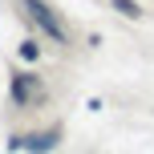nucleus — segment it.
<instances>
[{
  "mask_svg": "<svg viewBox=\"0 0 154 154\" xmlns=\"http://www.w3.org/2000/svg\"><path fill=\"white\" fill-rule=\"evenodd\" d=\"M24 4V12H29V20L37 24L41 32H45L49 41H57V45H69V32H65V24L53 16V8L45 4V0H20Z\"/></svg>",
  "mask_w": 154,
  "mask_h": 154,
  "instance_id": "nucleus-1",
  "label": "nucleus"
},
{
  "mask_svg": "<svg viewBox=\"0 0 154 154\" xmlns=\"http://www.w3.org/2000/svg\"><path fill=\"white\" fill-rule=\"evenodd\" d=\"M61 134L57 130H45V134H12L8 138V150H24V154H53Z\"/></svg>",
  "mask_w": 154,
  "mask_h": 154,
  "instance_id": "nucleus-2",
  "label": "nucleus"
},
{
  "mask_svg": "<svg viewBox=\"0 0 154 154\" xmlns=\"http://www.w3.org/2000/svg\"><path fill=\"white\" fill-rule=\"evenodd\" d=\"M41 97V81H37V73H16L12 77V101H37Z\"/></svg>",
  "mask_w": 154,
  "mask_h": 154,
  "instance_id": "nucleus-3",
  "label": "nucleus"
},
{
  "mask_svg": "<svg viewBox=\"0 0 154 154\" xmlns=\"http://www.w3.org/2000/svg\"><path fill=\"white\" fill-rule=\"evenodd\" d=\"M114 8H118V12L126 16V20H142V16H146V12H142V4H138V0H114Z\"/></svg>",
  "mask_w": 154,
  "mask_h": 154,
  "instance_id": "nucleus-4",
  "label": "nucleus"
},
{
  "mask_svg": "<svg viewBox=\"0 0 154 154\" xmlns=\"http://www.w3.org/2000/svg\"><path fill=\"white\" fill-rule=\"evenodd\" d=\"M16 53H20V61H37V57H41V45H37V41H20Z\"/></svg>",
  "mask_w": 154,
  "mask_h": 154,
  "instance_id": "nucleus-5",
  "label": "nucleus"
}]
</instances>
